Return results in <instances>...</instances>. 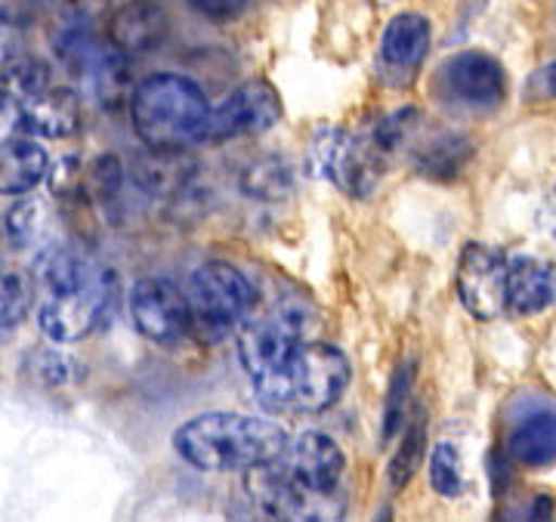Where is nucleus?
Returning a JSON list of instances; mask_svg holds the SVG:
<instances>
[{
  "label": "nucleus",
  "mask_w": 556,
  "mask_h": 522,
  "mask_svg": "<svg viewBox=\"0 0 556 522\" xmlns=\"http://www.w3.org/2000/svg\"><path fill=\"white\" fill-rule=\"evenodd\" d=\"M248 492H251V501L257 504L260 510L273 520H340L346 513V498L343 492H328V495H318V492H306L294 482L288 480L276 461L263 463L248 470Z\"/></svg>",
  "instance_id": "obj_9"
},
{
  "label": "nucleus",
  "mask_w": 556,
  "mask_h": 522,
  "mask_svg": "<svg viewBox=\"0 0 556 522\" xmlns=\"http://www.w3.org/2000/svg\"><path fill=\"white\" fill-rule=\"evenodd\" d=\"M424 455H427V426H424V421H412L399 433L396 451L387 463V482L393 492H402L408 482L415 480V473L424 463Z\"/></svg>",
  "instance_id": "obj_26"
},
{
  "label": "nucleus",
  "mask_w": 556,
  "mask_h": 522,
  "mask_svg": "<svg viewBox=\"0 0 556 522\" xmlns=\"http://www.w3.org/2000/svg\"><path fill=\"white\" fill-rule=\"evenodd\" d=\"M62 22H100L109 0H43Z\"/></svg>",
  "instance_id": "obj_34"
},
{
  "label": "nucleus",
  "mask_w": 556,
  "mask_h": 522,
  "mask_svg": "<svg viewBox=\"0 0 556 522\" xmlns=\"http://www.w3.org/2000/svg\"><path fill=\"white\" fill-rule=\"evenodd\" d=\"M80 130V100L68 87H47L20 102V133L35 140H68Z\"/></svg>",
  "instance_id": "obj_18"
},
{
  "label": "nucleus",
  "mask_w": 556,
  "mask_h": 522,
  "mask_svg": "<svg viewBox=\"0 0 556 522\" xmlns=\"http://www.w3.org/2000/svg\"><path fill=\"white\" fill-rule=\"evenodd\" d=\"M43 7V0H0V28L25 31L38 22Z\"/></svg>",
  "instance_id": "obj_33"
},
{
  "label": "nucleus",
  "mask_w": 556,
  "mask_h": 522,
  "mask_svg": "<svg viewBox=\"0 0 556 522\" xmlns=\"http://www.w3.org/2000/svg\"><path fill=\"white\" fill-rule=\"evenodd\" d=\"M186 297H189L192 324L211 338H223L251 316L257 291L239 266L226 260H207L189 276Z\"/></svg>",
  "instance_id": "obj_7"
},
{
  "label": "nucleus",
  "mask_w": 556,
  "mask_h": 522,
  "mask_svg": "<svg viewBox=\"0 0 556 522\" xmlns=\"http://www.w3.org/2000/svg\"><path fill=\"white\" fill-rule=\"evenodd\" d=\"M437 93L464 112H492L507 97V68L485 50H460L437 68Z\"/></svg>",
  "instance_id": "obj_8"
},
{
  "label": "nucleus",
  "mask_w": 556,
  "mask_h": 522,
  "mask_svg": "<svg viewBox=\"0 0 556 522\" xmlns=\"http://www.w3.org/2000/svg\"><path fill=\"white\" fill-rule=\"evenodd\" d=\"M507 458L526 470H544L556 463V405L538 402L519 411L504 436Z\"/></svg>",
  "instance_id": "obj_17"
},
{
  "label": "nucleus",
  "mask_w": 556,
  "mask_h": 522,
  "mask_svg": "<svg viewBox=\"0 0 556 522\" xmlns=\"http://www.w3.org/2000/svg\"><path fill=\"white\" fill-rule=\"evenodd\" d=\"M306 328L309 316L298 301L273 303L257 316L251 309V316L239 324L241 368L248 371L263 405L273 399L278 381L306 343Z\"/></svg>",
  "instance_id": "obj_3"
},
{
  "label": "nucleus",
  "mask_w": 556,
  "mask_h": 522,
  "mask_svg": "<svg viewBox=\"0 0 556 522\" xmlns=\"http://www.w3.org/2000/svg\"><path fill=\"white\" fill-rule=\"evenodd\" d=\"M412 390H415V361H399L390 386H387V402H383V430L380 440L390 442L399 440V433L408 423V402H412Z\"/></svg>",
  "instance_id": "obj_27"
},
{
  "label": "nucleus",
  "mask_w": 556,
  "mask_h": 522,
  "mask_svg": "<svg viewBox=\"0 0 556 522\" xmlns=\"http://www.w3.org/2000/svg\"><path fill=\"white\" fill-rule=\"evenodd\" d=\"M47 167L50 158L35 137L13 133L0 140V195L7 199L31 195L47 180Z\"/></svg>",
  "instance_id": "obj_20"
},
{
  "label": "nucleus",
  "mask_w": 556,
  "mask_h": 522,
  "mask_svg": "<svg viewBox=\"0 0 556 522\" xmlns=\"http://www.w3.org/2000/svg\"><path fill=\"white\" fill-rule=\"evenodd\" d=\"M47 186L56 201H87L84 195V161L78 155H62L47 167Z\"/></svg>",
  "instance_id": "obj_32"
},
{
  "label": "nucleus",
  "mask_w": 556,
  "mask_h": 522,
  "mask_svg": "<svg viewBox=\"0 0 556 522\" xmlns=\"http://www.w3.org/2000/svg\"><path fill=\"white\" fill-rule=\"evenodd\" d=\"M556 303L554 263L522 254L507 263V309L517 316H538Z\"/></svg>",
  "instance_id": "obj_19"
},
{
  "label": "nucleus",
  "mask_w": 556,
  "mask_h": 522,
  "mask_svg": "<svg viewBox=\"0 0 556 522\" xmlns=\"http://www.w3.org/2000/svg\"><path fill=\"white\" fill-rule=\"evenodd\" d=\"M417 130H420V112L412 109V105H405V109H396V112L383 115V118L371 127V137L378 142L380 152H383L387 158H393L396 152H402L405 145L415 142Z\"/></svg>",
  "instance_id": "obj_30"
},
{
  "label": "nucleus",
  "mask_w": 556,
  "mask_h": 522,
  "mask_svg": "<svg viewBox=\"0 0 556 522\" xmlns=\"http://www.w3.org/2000/svg\"><path fill=\"white\" fill-rule=\"evenodd\" d=\"M124 182H127V167L115 155H97L90 164H84V195L93 204L105 207L118 201Z\"/></svg>",
  "instance_id": "obj_29"
},
{
  "label": "nucleus",
  "mask_w": 556,
  "mask_h": 522,
  "mask_svg": "<svg viewBox=\"0 0 556 522\" xmlns=\"http://www.w3.org/2000/svg\"><path fill=\"white\" fill-rule=\"evenodd\" d=\"M281 120V97L278 90L263 78H251L239 84L217 109H211V124H207V140H244V137H260L273 130Z\"/></svg>",
  "instance_id": "obj_11"
},
{
  "label": "nucleus",
  "mask_w": 556,
  "mask_h": 522,
  "mask_svg": "<svg viewBox=\"0 0 556 522\" xmlns=\"http://www.w3.org/2000/svg\"><path fill=\"white\" fill-rule=\"evenodd\" d=\"M241 192L251 201H281L294 189V167L281 155H260L241 170Z\"/></svg>",
  "instance_id": "obj_24"
},
{
  "label": "nucleus",
  "mask_w": 556,
  "mask_h": 522,
  "mask_svg": "<svg viewBox=\"0 0 556 522\" xmlns=\"http://www.w3.org/2000/svg\"><path fill=\"white\" fill-rule=\"evenodd\" d=\"M35 301V279L16 263L0 257V331L20 328L31 313Z\"/></svg>",
  "instance_id": "obj_25"
},
{
  "label": "nucleus",
  "mask_w": 556,
  "mask_h": 522,
  "mask_svg": "<svg viewBox=\"0 0 556 522\" xmlns=\"http://www.w3.org/2000/svg\"><path fill=\"white\" fill-rule=\"evenodd\" d=\"M127 177L149 199H179L199 177V161L186 149L146 145L130 158Z\"/></svg>",
  "instance_id": "obj_15"
},
{
  "label": "nucleus",
  "mask_w": 556,
  "mask_h": 522,
  "mask_svg": "<svg viewBox=\"0 0 556 522\" xmlns=\"http://www.w3.org/2000/svg\"><path fill=\"white\" fill-rule=\"evenodd\" d=\"M387 161L371 130L350 133L343 127H321L309 142L306 167L318 180L334 182L350 199H368L378 189Z\"/></svg>",
  "instance_id": "obj_5"
},
{
  "label": "nucleus",
  "mask_w": 556,
  "mask_h": 522,
  "mask_svg": "<svg viewBox=\"0 0 556 522\" xmlns=\"http://www.w3.org/2000/svg\"><path fill=\"white\" fill-rule=\"evenodd\" d=\"M276 463L294 485L306 492H318V495L338 492L343 470H346V458L340 445L321 430H306L298 440L288 442L285 455Z\"/></svg>",
  "instance_id": "obj_13"
},
{
  "label": "nucleus",
  "mask_w": 556,
  "mask_h": 522,
  "mask_svg": "<svg viewBox=\"0 0 556 522\" xmlns=\"http://www.w3.org/2000/svg\"><path fill=\"white\" fill-rule=\"evenodd\" d=\"M3 239L13 251H40L50 241V211L40 199L20 195L3 214Z\"/></svg>",
  "instance_id": "obj_23"
},
{
  "label": "nucleus",
  "mask_w": 556,
  "mask_h": 522,
  "mask_svg": "<svg viewBox=\"0 0 556 522\" xmlns=\"http://www.w3.org/2000/svg\"><path fill=\"white\" fill-rule=\"evenodd\" d=\"M130 319L146 341L159 346L179 343L192 328L189 297L167 279H139L130 288Z\"/></svg>",
  "instance_id": "obj_12"
},
{
  "label": "nucleus",
  "mask_w": 556,
  "mask_h": 522,
  "mask_svg": "<svg viewBox=\"0 0 556 522\" xmlns=\"http://www.w3.org/2000/svg\"><path fill=\"white\" fill-rule=\"evenodd\" d=\"M412 167L424 180H455L473 158V142L455 130H439L424 142H412Z\"/></svg>",
  "instance_id": "obj_21"
},
{
  "label": "nucleus",
  "mask_w": 556,
  "mask_h": 522,
  "mask_svg": "<svg viewBox=\"0 0 556 522\" xmlns=\"http://www.w3.org/2000/svg\"><path fill=\"white\" fill-rule=\"evenodd\" d=\"M507 257L492 244L467 241L455 269V294L460 306L479 321H495L507 309Z\"/></svg>",
  "instance_id": "obj_10"
},
{
  "label": "nucleus",
  "mask_w": 556,
  "mask_h": 522,
  "mask_svg": "<svg viewBox=\"0 0 556 522\" xmlns=\"http://www.w3.org/2000/svg\"><path fill=\"white\" fill-rule=\"evenodd\" d=\"M130 120L142 145L189 149L192 142L207 140L211 102L192 78L177 72H155L137 84Z\"/></svg>",
  "instance_id": "obj_2"
},
{
  "label": "nucleus",
  "mask_w": 556,
  "mask_h": 522,
  "mask_svg": "<svg viewBox=\"0 0 556 522\" xmlns=\"http://www.w3.org/2000/svg\"><path fill=\"white\" fill-rule=\"evenodd\" d=\"M350 378L353 365L334 343H303L266 405L276 411L321 415L338 405L350 386Z\"/></svg>",
  "instance_id": "obj_4"
},
{
  "label": "nucleus",
  "mask_w": 556,
  "mask_h": 522,
  "mask_svg": "<svg viewBox=\"0 0 556 522\" xmlns=\"http://www.w3.org/2000/svg\"><path fill=\"white\" fill-rule=\"evenodd\" d=\"M192 3V10L204 16V20L211 22H229L241 16L244 10H248V3L251 0H189Z\"/></svg>",
  "instance_id": "obj_35"
},
{
  "label": "nucleus",
  "mask_w": 556,
  "mask_h": 522,
  "mask_svg": "<svg viewBox=\"0 0 556 522\" xmlns=\"http://www.w3.org/2000/svg\"><path fill=\"white\" fill-rule=\"evenodd\" d=\"M87 80H90L93 97L100 100V105L105 112L130 109L134 90H137V80H134L130 56H124L121 50L109 47V50L102 53V60L93 65V72L87 75Z\"/></svg>",
  "instance_id": "obj_22"
},
{
  "label": "nucleus",
  "mask_w": 556,
  "mask_h": 522,
  "mask_svg": "<svg viewBox=\"0 0 556 522\" xmlns=\"http://www.w3.org/2000/svg\"><path fill=\"white\" fill-rule=\"evenodd\" d=\"M28 371H31V378L43 383V386H50V390H62V386H68V383L78 381L84 368H80L78 361L72 359V356H65L62 349H56V343H53V346H43V349H38V353L28 359Z\"/></svg>",
  "instance_id": "obj_31"
},
{
  "label": "nucleus",
  "mask_w": 556,
  "mask_h": 522,
  "mask_svg": "<svg viewBox=\"0 0 556 522\" xmlns=\"http://www.w3.org/2000/svg\"><path fill=\"white\" fill-rule=\"evenodd\" d=\"M427 473H430V485L439 498H460L467 488V473H464V455L457 448V442L442 440L433 445L430 461H427Z\"/></svg>",
  "instance_id": "obj_28"
},
{
  "label": "nucleus",
  "mask_w": 556,
  "mask_h": 522,
  "mask_svg": "<svg viewBox=\"0 0 556 522\" xmlns=\"http://www.w3.org/2000/svg\"><path fill=\"white\" fill-rule=\"evenodd\" d=\"M433 43V25L420 13H396L387 22L380 38V75L390 84H408L420 72V65Z\"/></svg>",
  "instance_id": "obj_14"
},
{
  "label": "nucleus",
  "mask_w": 556,
  "mask_h": 522,
  "mask_svg": "<svg viewBox=\"0 0 556 522\" xmlns=\"http://www.w3.org/2000/svg\"><path fill=\"white\" fill-rule=\"evenodd\" d=\"M288 442L278 421L241 411H204L174 430V451L204 473H248L278 461Z\"/></svg>",
  "instance_id": "obj_1"
},
{
  "label": "nucleus",
  "mask_w": 556,
  "mask_h": 522,
  "mask_svg": "<svg viewBox=\"0 0 556 522\" xmlns=\"http://www.w3.org/2000/svg\"><path fill=\"white\" fill-rule=\"evenodd\" d=\"M170 35V16L155 0H127L105 20V38L124 56H142L159 50Z\"/></svg>",
  "instance_id": "obj_16"
},
{
  "label": "nucleus",
  "mask_w": 556,
  "mask_h": 522,
  "mask_svg": "<svg viewBox=\"0 0 556 522\" xmlns=\"http://www.w3.org/2000/svg\"><path fill=\"white\" fill-rule=\"evenodd\" d=\"M556 100V60L541 65L532 78L526 80V102H554Z\"/></svg>",
  "instance_id": "obj_36"
},
{
  "label": "nucleus",
  "mask_w": 556,
  "mask_h": 522,
  "mask_svg": "<svg viewBox=\"0 0 556 522\" xmlns=\"http://www.w3.org/2000/svg\"><path fill=\"white\" fill-rule=\"evenodd\" d=\"M118 297V279L112 269L93 266L78 284L43 294L38 306V328L50 343H80L100 328Z\"/></svg>",
  "instance_id": "obj_6"
}]
</instances>
